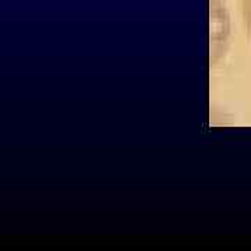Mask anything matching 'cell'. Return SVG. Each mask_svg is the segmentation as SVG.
I'll return each mask as SVG.
<instances>
[{"mask_svg": "<svg viewBox=\"0 0 251 251\" xmlns=\"http://www.w3.org/2000/svg\"><path fill=\"white\" fill-rule=\"evenodd\" d=\"M243 16L251 36V0H243Z\"/></svg>", "mask_w": 251, "mask_h": 251, "instance_id": "1", "label": "cell"}]
</instances>
